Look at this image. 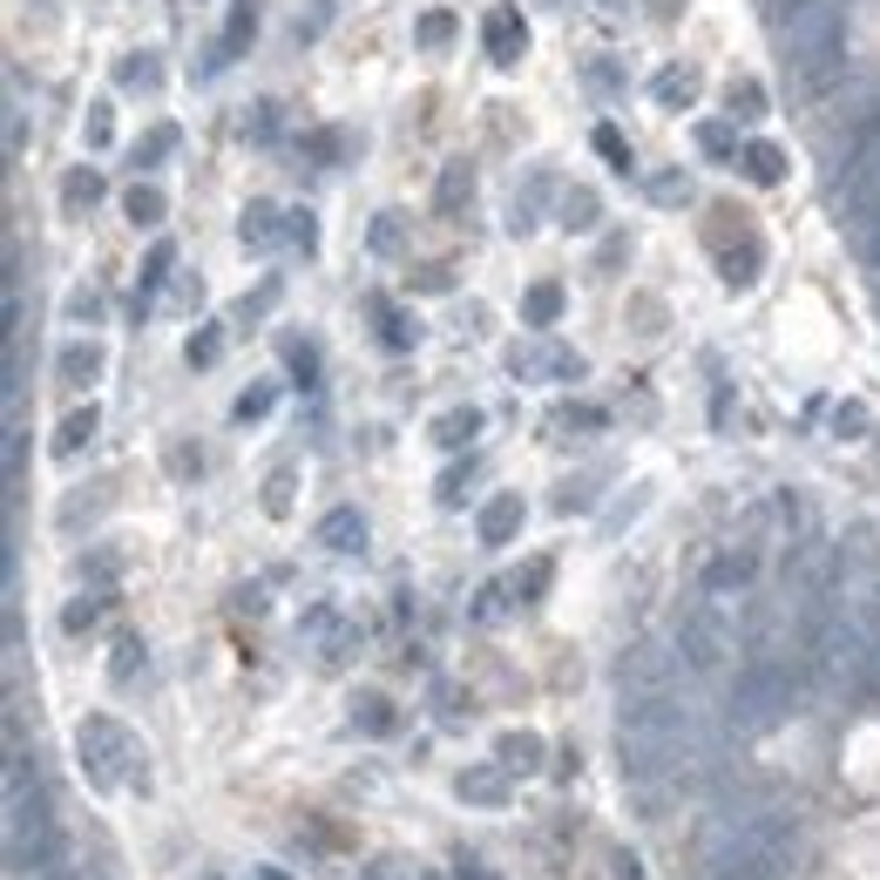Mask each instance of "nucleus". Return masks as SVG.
<instances>
[{"mask_svg": "<svg viewBox=\"0 0 880 880\" xmlns=\"http://www.w3.org/2000/svg\"><path fill=\"white\" fill-rule=\"evenodd\" d=\"M278 224H285V217H278V204H251L237 230H245V245H251V251H271V245H278Z\"/></svg>", "mask_w": 880, "mask_h": 880, "instance_id": "15", "label": "nucleus"}, {"mask_svg": "<svg viewBox=\"0 0 880 880\" xmlns=\"http://www.w3.org/2000/svg\"><path fill=\"white\" fill-rule=\"evenodd\" d=\"M501 766H482V772H461V799H474V806H508L501 799Z\"/></svg>", "mask_w": 880, "mask_h": 880, "instance_id": "17", "label": "nucleus"}, {"mask_svg": "<svg viewBox=\"0 0 880 880\" xmlns=\"http://www.w3.org/2000/svg\"><path fill=\"white\" fill-rule=\"evenodd\" d=\"M115 569V555L109 549H95V555H82V576H109Z\"/></svg>", "mask_w": 880, "mask_h": 880, "instance_id": "48", "label": "nucleus"}, {"mask_svg": "<svg viewBox=\"0 0 880 880\" xmlns=\"http://www.w3.org/2000/svg\"><path fill=\"white\" fill-rule=\"evenodd\" d=\"M522 318H529V326H555V318H563V285H535L522 298Z\"/></svg>", "mask_w": 880, "mask_h": 880, "instance_id": "22", "label": "nucleus"}, {"mask_svg": "<svg viewBox=\"0 0 880 880\" xmlns=\"http://www.w3.org/2000/svg\"><path fill=\"white\" fill-rule=\"evenodd\" d=\"M170 143H177V129H170V123L156 129L149 143H136V170H156V163H163V156H170Z\"/></svg>", "mask_w": 880, "mask_h": 880, "instance_id": "33", "label": "nucleus"}, {"mask_svg": "<svg viewBox=\"0 0 880 880\" xmlns=\"http://www.w3.org/2000/svg\"><path fill=\"white\" fill-rule=\"evenodd\" d=\"M95 617H102L95 596H75V603L61 610V630H68V636H82V630H95Z\"/></svg>", "mask_w": 880, "mask_h": 880, "instance_id": "32", "label": "nucleus"}, {"mask_svg": "<svg viewBox=\"0 0 880 880\" xmlns=\"http://www.w3.org/2000/svg\"><path fill=\"white\" fill-rule=\"evenodd\" d=\"M95 427H102V414H95V407H75V414L55 427V461H75V454H82L89 440H95Z\"/></svg>", "mask_w": 880, "mask_h": 880, "instance_id": "10", "label": "nucleus"}, {"mask_svg": "<svg viewBox=\"0 0 880 880\" xmlns=\"http://www.w3.org/2000/svg\"><path fill=\"white\" fill-rule=\"evenodd\" d=\"M482 42H488V61H495V68H515V61H522V48H529L522 8H495V14L482 21Z\"/></svg>", "mask_w": 880, "mask_h": 880, "instance_id": "6", "label": "nucleus"}, {"mask_svg": "<svg viewBox=\"0 0 880 880\" xmlns=\"http://www.w3.org/2000/svg\"><path fill=\"white\" fill-rule=\"evenodd\" d=\"M414 42H420L427 55H440V48L454 42V14H448V8H433V14H420V27H414Z\"/></svg>", "mask_w": 880, "mask_h": 880, "instance_id": "24", "label": "nucleus"}, {"mask_svg": "<svg viewBox=\"0 0 880 880\" xmlns=\"http://www.w3.org/2000/svg\"><path fill=\"white\" fill-rule=\"evenodd\" d=\"M454 873H461V880H495V873H488L482 860H474V854H461V867H454Z\"/></svg>", "mask_w": 880, "mask_h": 880, "instance_id": "51", "label": "nucleus"}, {"mask_svg": "<svg viewBox=\"0 0 880 880\" xmlns=\"http://www.w3.org/2000/svg\"><path fill=\"white\" fill-rule=\"evenodd\" d=\"M217 352H224V326L190 332V366H217Z\"/></svg>", "mask_w": 880, "mask_h": 880, "instance_id": "31", "label": "nucleus"}, {"mask_svg": "<svg viewBox=\"0 0 880 880\" xmlns=\"http://www.w3.org/2000/svg\"><path fill=\"white\" fill-rule=\"evenodd\" d=\"M677 664H685V657H670L664 644H651V636H644V644H630L617 657V685L623 691H677Z\"/></svg>", "mask_w": 880, "mask_h": 880, "instance_id": "4", "label": "nucleus"}, {"mask_svg": "<svg viewBox=\"0 0 880 880\" xmlns=\"http://www.w3.org/2000/svg\"><path fill=\"white\" fill-rule=\"evenodd\" d=\"M474 482H482V461H454L448 474H440V488H433V495L448 501V508H461V501L474 495Z\"/></svg>", "mask_w": 880, "mask_h": 880, "instance_id": "18", "label": "nucleus"}, {"mask_svg": "<svg viewBox=\"0 0 880 880\" xmlns=\"http://www.w3.org/2000/svg\"><path fill=\"white\" fill-rule=\"evenodd\" d=\"M393 245H399V217H373V251L393 258Z\"/></svg>", "mask_w": 880, "mask_h": 880, "instance_id": "43", "label": "nucleus"}, {"mask_svg": "<svg viewBox=\"0 0 880 880\" xmlns=\"http://www.w3.org/2000/svg\"><path fill=\"white\" fill-rule=\"evenodd\" d=\"M732 109H738V115H766V95H758L752 82H738V89H732Z\"/></svg>", "mask_w": 880, "mask_h": 880, "instance_id": "44", "label": "nucleus"}, {"mask_svg": "<svg viewBox=\"0 0 880 880\" xmlns=\"http://www.w3.org/2000/svg\"><path fill=\"white\" fill-rule=\"evenodd\" d=\"M563 224H569V230H596V224H603L596 190H569V196H563Z\"/></svg>", "mask_w": 880, "mask_h": 880, "instance_id": "23", "label": "nucleus"}, {"mask_svg": "<svg viewBox=\"0 0 880 880\" xmlns=\"http://www.w3.org/2000/svg\"><path fill=\"white\" fill-rule=\"evenodd\" d=\"M698 143H704V156H718V163H738V143H732L725 123H698Z\"/></svg>", "mask_w": 880, "mask_h": 880, "instance_id": "27", "label": "nucleus"}, {"mask_svg": "<svg viewBox=\"0 0 880 880\" xmlns=\"http://www.w3.org/2000/svg\"><path fill=\"white\" fill-rule=\"evenodd\" d=\"M75 738H82V766H89L95 786H136V792H149V766H143V752H136V738H129L123 718L89 711Z\"/></svg>", "mask_w": 880, "mask_h": 880, "instance_id": "2", "label": "nucleus"}, {"mask_svg": "<svg viewBox=\"0 0 880 880\" xmlns=\"http://www.w3.org/2000/svg\"><path fill=\"white\" fill-rule=\"evenodd\" d=\"M515 529H522V495H495L482 508V542L501 549V542H515Z\"/></svg>", "mask_w": 880, "mask_h": 880, "instance_id": "9", "label": "nucleus"}, {"mask_svg": "<svg viewBox=\"0 0 880 880\" xmlns=\"http://www.w3.org/2000/svg\"><path fill=\"white\" fill-rule=\"evenodd\" d=\"M833 433H867V407H860V399H839V407H833Z\"/></svg>", "mask_w": 880, "mask_h": 880, "instance_id": "41", "label": "nucleus"}, {"mask_svg": "<svg viewBox=\"0 0 880 880\" xmlns=\"http://www.w3.org/2000/svg\"><path fill=\"white\" fill-rule=\"evenodd\" d=\"M691 89H698V82H691L685 68H664V75H657V102H664V109H677V102H691Z\"/></svg>", "mask_w": 880, "mask_h": 880, "instance_id": "29", "label": "nucleus"}, {"mask_svg": "<svg viewBox=\"0 0 880 880\" xmlns=\"http://www.w3.org/2000/svg\"><path fill=\"white\" fill-rule=\"evenodd\" d=\"M264 508H271V515H285V508H292V467H278L271 482H264Z\"/></svg>", "mask_w": 880, "mask_h": 880, "instance_id": "39", "label": "nucleus"}, {"mask_svg": "<svg viewBox=\"0 0 880 880\" xmlns=\"http://www.w3.org/2000/svg\"><path fill=\"white\" fill-rule=\"evenodd\" d=\"M677 657H685V670H698V677H725V670H732L738 630H732V617H725V603H718V596L698 589V603L677 617Z\"/></svg>", "mask_w": 880, "mask_h": 880, "instance_id": "3", "label": "nucleus"}, {"mask_svg": "<svg viewBox=\"0 0 880 880\" xmlns=\"http://www.w3.org/2000/svg\"><path fill=\"white\" fill-rule=\"evenodd\" d=\"M772 34H779V55L792 61V75H799L806 89L839 82V68H847V8H839V0L799 8V14L779 21Z\"/></svg>", "mask_w": 880, "mask_h": 880, "instance_id": "1", "label": "nucleus"}, {"mask_svg": "<svg viewBox=\"0 0 880 880\" xmlns=\"http://www.w3.org/2000/svg\"><path fill=\"white\" fill-rule=\"evenodd\" d=\"M651 196H657V204H691V177L664 170V177H651Z\"/></svg>", "mask_w": 880, "mask_h": 880, "instance_id": "34", "label": "nucleus"}, {"mask_svg": "<svg viewBox=\"0 0 880 880\" xmlns=\"http://www.w3.org/2000/svg\"><path fill=\"white\" fill-rule=\"evenodd\" d=\"M149 664V651H143V636H115V657H109V677L115 685H136V670Z\"/></svg>", "mask_w": 880, "mask_h": 880, "instance_id": "20", "label": "nucleus"}, {"mask_svg": "<svg viewBox=\"0 0 880 880\" xmlns=\"http://www.w3.org/2000/svg\"><path fill=\"white\" fill-rule=\"evenodd\" d=\"M508 589H515V603H535V596L549 589V555H535L529 569H515V576H508Z\"/></svg>", "mask_w": 880, "mask_h": 880, "instance_id": "26", "label": "nucleus"}, {"mask_svg": "<svg viewBox=\"0 0 880 880\" xmlns=\"http://www.w3.org/2000/svg\"><path fill=\"white\" fill-rule=\"evenodd\" d=\"M115 82H123L129 95H136V89H156V82H163V61H156V55H123V68H115Z\"/></svg>", "mask_w": 880, "mask_h": 880, "instance_id": "21", "label": "nucleus"}, {"mask_svg": "<svg viewBox=\"0 0 880 880\" xmlns=\"http://www.w3.org/2000/svg\"><path fill=\"white\" fill-rule=\"evenodd\" d=\"M474 433H482V414H474V407H454V414L433 420V440H440V448H467Z\"/></svg>", "mask_w": 880, "mask_h": 880, "instance_id": "16", "label": "nucleus"}, {"mask_svg": "<svg viewBox=\"0 0 880 880\" xmlns=\"http://www.w3.org/2000/svg\"><path fill=\"white\" fill-rule=\"evenodd\" d=\"M352 718H359L366 732H393V704H386V698H359V704H352Z\"/></svg>", "mask_w": 880, "mask_h": 880, "instance_id": "36", "label": "nucleus"}, {"mask_svg": "<svg viewBox=\"0 0 880 880\" xmlns=\"http://www.w3.org/2000/svg\"><path fill=\"white\" fill-rule=\"evenodd\" d=\"M251 880H285V873H278V867H251Z\"/></svg>", "mask_w": 880, "mask_h": 880, "instance_id": "52", "label": "nucleus"}, {"mask_svg": "<svg viewBox=\"0 0 880 880\" xmlns=\"http://www.w3.org/2000/svg\"><path fill=\"white\" fill-rule=\"evenodd\" d=\"M373 318H380V332H386V346H393V352H407V346H414V326H407V318H399V312L373 305Z\"/></svg>", "mask_w": 880, "mask_h": 880, "instance_id": "35", "label": "nucleus"}, {"mask_svg": "<svg viewBox=\"0 0 880 880\" xmlns=\"http://www.w3.org/2000/svg\"><path fill=\"white\" fill-rule=\"evenodd\" d=\"M285 359H292V373L312 386L318 380V352H312V339H285Z\"/></svg>", "mask_w": 880, "mask_h": 880, "instance_id": "38", "label": "nucleus"}, {"mask_svg": "<svg viewBox=\"0 0 880 880\" xmlns=\"http://www.w3.org/2000/svg\"><path fill=\"white\" fill-rule=\"evenodd\" d=\"M474 177H467V163H454L448 177H440V211H461V190H467Z\"/></svg>", "mask_w": 880, "mask_h": 880, "instance_id": "40", "label": "nucleus"}, {"mask_svg": "<svg viewBox=\"0 0 880 880\" xmlns=\"http://www.w3.org/2000/svg\"><path fill=\"white\" fill-rule=\"evenodd\" d=\"M495 766L501 772H542V738L535 732H501L495 738Z\"/></svg>", "mask_w": 880, "mask_h": 880, "instance_id": "8", "label": "nucleus"}, {"mask_svg": "<svg viewBox=\"0 0 880 880\" xmlns=\"http://www.w3.org/2000/svg\"><path fill=\"white\" fill-rule=\"evenodd\" d=\"M698 589L718 596V603H732V596H752V589H758V549H752V542L718 549L711 563H704V576H698Z\"/></svg>", "mask_w": 880, "mask_h": 880, "instance_id": "5", "label": "nucleus"}, {"mask_svg": "<svg viewBox=\"0 0 880 880\" xmlns=\"http://www.w3.org/2000/svg\"><path fill=\"white\" fill-rule=\"evenodd\" d=\"M738 170H745L752 183H779V177H786V156H779L772 143H738Z\"/></svg>", "mask_w": 880, "mask_h": 880, "instance_id": "12", "label": "nucleus"}, {"mask_svg": "<svg viewBox=\"0 0 880 880\" xmlns=\"http://www.w3.org/2000/svg\"><path fill=\"white\" fill-rule=\"evenodd\" d=\"M420 880H440V873H420Z\"/></svg>", "mask_w": 880, "mask_h": 880, "instance_id": "53", "label": "nucleus"}, {"mask_svg": "<svg viewBox=\"0 0 880 880\" xmlns=\"http://www.w3.org/2000/svg\"><path fill=\"white\" fill-rule=\"evenodd\" d=\"M515 603V589H508V576L501 583H482V589H474V603H467V617L474 623H501V610Z\"/></svg>", "mask_w": 880, "mask_h": 880, "instance_id": "19", "label": "nucleus"}, {"mask_svg": "<svg viewBox=\"0 0 880 880\" xmlns=\"http://www.w3.org/2000/svg\"><path fill=\"white\" fill-rule=\"evenodd\" d=\"M271 399H278V386H271V380L245 386V393H237V420H264V414H271Z\"/></svg>", "mask_w": 880, "mask_h": 880, "instance_id": "28", "label": "nucleus"}, {"mask_svg": "<svg viewBox=\"0 0 880 880\" xmlns=\"http://www.w3.org/2000/svg\"><path fill=\"white\" fill-rule=\"evenodd\" d=\"M318 542L339 549V555H359V549H366V515H359V508H332L326 522H318Z\"/></svg>", "mask_w": 880, "mask_h": 880, "instance_id": "7", "label": "nucleus"}, {"mask_svg": "<svg viewBox=\"0 0 880 880\" xmlns=\"http://www.w3.org/2000/svg\"><path fill=\"white\" fill-rule=\"evenodd\" d=\"M596 149H603V163H610V170H623V177H630V143H623V136H617L610 123L596 129Z\"/></svg>", "mask_w": 880, "mask_h": 880, "instance_id": "37", "label": "nucleus"}, {"mask_svg": "<svg viewBox=\"0 0 880 880\" xmlns=\"http://www.w3.org/2000/svg\"><path fill=\"white\" fill-rule=\"evenodd\" d=\"M251 34H258V0H237V14H230V34H224V48H217V61H224V55H237V48L251 42Z\"/></svg>", "mask_w": 880, "mask_h": 880, "instance_id": "25", "label": "nucleus"}, {"mask_svg": "<svg viewBox=\"0 0 880 880\" xmlns=\"http://www.w3.org/2000/svg\"><path fill=\"white\" fill-rule=\"evenodd\" d=\"M563 420L569 427H603V414H596V407H563Z\"/></svg>", "mask_w": 880, "mask_h": 880, "instance_id": "50", "label": "nucleus"}, {"mask_svg": "<svg viewBox=\"0 0 880 880\" xmlns=\"http://www.w3.org/2000/svg\"><path fill=\"white\" fill-rule=\"evenodd\" d=\"M115 136V123H109V102H95L89 109V143H109Z\"/></svg>", "mask_w": 880, "mask_h": 880, "instance_id": "45", "label": "nucleus"}, {"mask_svg": "<svg viewBox=\"0 0 880 880\" xmlns=\"http://www.w3.org/2000/svg\"><path fill=\"white\" fill-rule=\"evenodd\" d=\"M129 217H136V224H163V190L136 183V190H129Z\"/></svg>", "mask_w": 880, "mask_h": 880, "instance_id": "30", "label": "nucleus"}, {"mask_svg": "<svg viewBox=\"0 0 880 880\" xmlns=\"http://www.w3.org/2000/svg\"><path fill=\"white\" fill-rule=\"evenodd\" d=\"M758 264H766V251H758L752 237H745V245H725V251H718V278H725L732 292H745V285H752Z\"/></svg>", "mask_w": 880, "mask_h": 880, "instance_id": "11", "label": "nucleus"}, {"mask_svg": "<svg viewBox=\"0 0 880 880\" xmlns=\"http://www.w3.org/2000/svg\"><path fill=\"white\" fill-rule=\"evenodd\" d=\"M95 373H102V346H68L61 352V386H95Z\"/></svg>", "mask_w": 880, "mask_h": 880, "instance_id": "14", "label": "nucleus"}, {"mask_svg": "<svg viewBox=\"0 0 880 880\" xmlns=\"http://www.w3.org/2000/svg\"><path fill=\"white\" fill-rule=\"evenodd\" d=\"M95 204H102V177H95V170H68V177H61V211L82 217V211H95Z\"/></svg>", "mask_w": 880, "mask_h": 880, "instance_id": "13", "label": "nucleus"}, {"mask_svg": "<svg viewBox=\"0 0 880 880\" xmlns=\"http://www.w3.org/2000/svg\"><path fill=\"white\" fill-rule=\"evenodd\" d=\"M285 230H292V245H298V251H312V237H318V224H312V217H285Z\"/></svg>", "mask_w": 880, "mask_h": 880, "instance_id": "46", "label": "nucleus"}, {"mask_svg": "<svg viewBox=\"0 0 880 880\" xmlns=\"http://www.w3.org/2000/svg\"><path fill=\"white\" fill-rule=\"evenodd\" d=\"M766 8H772V27H779V21H792L799 8H820V0H766Z\"/></svg>", "mask_w": 880, "mask_h": 880, "instance_id": "47", "label": "nucleus"}, {"mask_svg": "<svg viewBox=\"0 0 880 880\" xmlns=\"http://www.w3.org/2000/svg\"><path fill=\"white\" fill-rule=\"evenodd\" d=\"M68 318H75V326H95V318H102V298H95V292L82 285V292L68 298Z\"/></svg>", "mask_w": 880, "mask_h": 880, "instance_id": "42", "label": "nucleus"}, {"mask_svg": "<svg viewBox=\"0 0 880 880\" xmlns=\"http://www.w3.org/2000/svg\"><path fill=\"white\" fill-rule=\"evenodd\" d=\"M589 89H617V68L610 61H589Z\"/></svg>", "mask_w": 880, "mask_h": 880, "instance_id": "49", "label": "nucleus"}]
</instances>
